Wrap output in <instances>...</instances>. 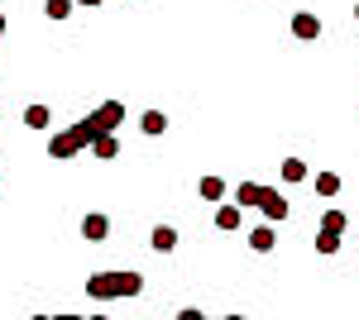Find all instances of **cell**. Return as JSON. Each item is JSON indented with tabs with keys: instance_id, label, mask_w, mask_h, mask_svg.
<instances>
[{
	"instance_id": "obj_8",
	"label": "cell",
	"mask_w": 359,
	"mask_h": 320,
	"mask_svg": "<svg viewBox=\"0 0 359 320\" xmlns=\"http://www.w3.org/2000/svg\"><path fill=\"white\" fill-rule=\"evenodd\" d=\"M264 191L269 187H259V182H240V187H235V206H240V211H245V206H259Z\"/></svg>"
},
{
	"instance_id": "obj_20",
	"label": "cell",
	"mask_w": 359,
	"mask_h": 320,
	"mask_svg": "<svg viewBox=\"0 0 359 320\" xmlns=\"http://www.w3.org/2000/svg\"><path fill=\"white\" fill-rule=\"evenodd\" d=\"M345 225H350V220H345V211H326V215H321V230H335V235H345Z\"/></svg>"
},
{
	"instance_id": "obj_14",
	"label": "cell",
	"mask_w": 359,
	"mask_h": 320,
	"mask_svg": "<svg viewBox=\"0 0 359 320\" xmlns=\"http://www.w3.org/2000/svg\"><path fill=\"white\" fill-rule=\"evenodd\" d=\"M139 130L149 134V139H158V134L168 130V115H163V110H144V120H139Z\"/></svg>"
},
{
	"instance_id": "obj_21",
	"label": "cell",
	"mask_w": 359,
	"mask_h": 320,
	"mask_svg": "<svg viewBox=\"0 0 359 320\" xmlns=\"http://www.w3.org/2000/svg\"><path fill=\"white\" fill-rule=\"evenodd\" d=\"M77 5H101V0H77Z\"/></svg>"
},
{
	"instance_id": "obj_7",
	"label": "cell",
	"mask_w": 359,
	"mask_h": 320,
	"mask_svg": "<svg viewBox=\"0 0 359 320\" xmlns=\"http://www.w3.org/2000/svg\"><path fill=\"white\" fill-rule=\"evenodd\" d=\"M273 244H278V230H273V225H259V230L249 235V249H254V253H273Z\"/></svg>"
},
{
	"instance_id": "obj_4",
	"label": "cell",
	"mask_w": 359,
	"mask_h": 320,
	"mask_svg": "<svg viewBox=\"0 0 359 320\" xmlns=\"http://www.w3.org/2000/svg\"><path fill=\"white\" fill-rule=\"evenodd\" d=\"M91 120H96L101 130H120V125H125V106H120V101H106V106L96 110Z\"/></svg>"
},
{
	"instance_id": "obj_23",
	"label": "cell",
	"mask_w": 359,
	"mask_h": 320,
	"mask_svg": "<svg viewBox=\"0 0 359 320\" xmlns=\"http://www.w3.org/2000/svg\"><path fill=\"white\" fill-rule=\"evenodd\" d=\"M355 20H359V5H355Z\"/></svg>"
},
{
	"instance_id": "obj_10",
	"label": "cell",
	"mask_w": 359,
	"mask_h": 320,
	"mask_svg": "<svg viewBox=\"0 0 359 320\" xmlns=\"http://www.w3.org/2000/svg\"><path fill=\"white\" fill-rule=\"evenodd\" d=\"M139 292H144L139 272H115V296H139Z\"/></svg>"
},
{
	"instance_id": "obj_19",
	"label": "cell",
	"mask_w": 359,
	"mask_h": 320,
	"mask_svg": "<svg viewBox=\"0 0 359 320\" xmlns=\"http://www.w3.org/2000/svg\"><path fill=\"white\" fill-rule=\"evenodd\" d=\"M302 177H306L302 158H283V182H302Z\"/></svg>"
},
{
	"instance_id": "obj_2",
	"label": "cell",
	"mask_w": 359,
	"mask_h": 320,
	"mask_svg": "<svg viewBox=\"0 0 359 320\" xmlns=\"http://www.w3.org/2000/svg\"><path fill=\"white\" fill-rule=\"evenodd\" d=\"M259 206H264V220H269V225H283V220H287V196H283V191L269 187Z\"/></svg>"
},
{
	"instance_id": "obj_11",
	"label": "cell",
	"mask_w": 359,
	"mask_h": 320,
	"mask_svg": "<svg viewBox=\"0 0 359 320\" xmlns=\"http://www.w3.org/2000/svg\"><path fill=\"white\" fill-rule=\"evenodd\" d=\"M216 225H221V230H240V225H245V211H240V206H230V201H221Z\"/></svg>"
},
{
	"instance_id": "obj_15",
	"label": "cell",
	"mask_w": 359,
	"mask_h": 320,
	"mask_svg": "<svg viewBox=\"0 0 359 320\" xmlns=\"http://www.w3.org/2000/svg\"><path fill=\"white\" fill-rule=\"evenodd\" d=\"M25 125H29V130H48V125H53V110H48V106H29L25 110Z\"/></svg>"
},
{
	"instance_id": "obj_16",
	"label": "cell",
	"mask_w": 359,
	"mask_h": 320,
	"mask_svg": "<svg viewBox=\"0 0 359 320\" xmlns=\"http://www.w3.org/2000/svg\"><path fill=\"white\" fill-rule=\"evenodd\" d=\"M196 191H201L206 201H216V206L225 201V182H221V177H201V187H196Z\"/></svg>"
},
{
	"instance_id": "obj_3",
	"label": "cell",
	"mask_w": 359,
	"mask_h": 320,
	"mask_svg": "<svg viewBox=\"0 0 359 320\" xmlns=\"http://www.w3.org/2000/svg\"><path fill=\"white\" fill-rule=\"evenodd\" d=\"M86 296L111 301V296H115V272H91V277H86Z\"/></svg>"
},
{
	"instance_id": "obj_12",
	"label": "cell",
	"mask_w": 359,
	"mask_h": 320,
	"mask_svg": "<svg viewBox=\"0 0 359 320\" xmlns=\"http://www.w3.org/2000/svg\"><path fill=\"white\" fill-rule=\"evenodd\" d=\"M340 244H345V235L321 230V235H316V253H321V258H335V253H340Z\"/></svg>"
},
{
	"instance_id": "obj_13",
	"label": "cell",
	"mask_w": 359,
	"mask_h": 320,
	"mask_svg": "<svg viewBox=\"0 0 359 320\" xmlns=\"http://www.w3.org/2000/svg\"><path fill=\"white\" fill-rule=\"evenodd\" d=\"M91 153H96V158H115V153H120V139H115V130H111V134H96V139H91Z\"/></svg>"
},
{
	"instance_id": "obj_18",
	"label": "cell",
	"mask_w": 359,
	"mask_h": 320,
	"mask_svg": "<svg viewBox=\"0 0 359 320\" xmlns=\"http://www.w3.org/2000/svg\"><path fill=\"white\" fill-rule=\"evenodd\" d=\"M72 5H77V0H48L43 10H48V20H53V25H62V20L72 15Z\"/></svg>"
},
{
	"instance_id": "obj_5",
	"label": "cell",
	"mask_w": 359,
	"mask_h": 320,
	"mask_svg": "<svg viewBox=\"0 0 359 320\" xmlns=\"http://www.w3.org/2000/svg\"><path fill=\"white\" fill-rule=\"evenodd\" d=\"M292 34H297L302 43H311V39H321V20L302 10V15H292Z\"/></svg>"
},
{
	"instance_id": "obj_1",
	"label": "cell",
	"mask_w": 359,
	"mask_h": 320,
	"mask_svg": "<svg viewBox=\"0 0 359 320\" xmlns=\"http://www.w3.org/2000/svg\"><path fill=\"white\" fill-rule=\"evenodd\" d=\"M82 148H91V144H86V139H82V130H77V125H72V130H62V134H53V139H48V158H57V162L77 158V153H82Z\"/></svg>"
},
{
	"instance_id": "obj_6",
	"label": "cell",
	"mask_w": 359,
	"mask_h": 320,
	"mask_svg": "<svg viewBox=\"0 0 359 320\" xmlns=\"http://www.w3.org/2000/svg\"><path fill=\"white\" fill-rule=\"evenodd\" d=\"M82 235H86V239H91V244H101V239H106V235H111V220H106V215H101V211H91V215H86V220H82Z\"/></svg>"
},
{
	"instance_id": "obj_17",
	"label": "cell",
	"mask_w": 359,
	"mask_h": 320,
	"mask_svg": "<svg viewBox=\"0 0 359 320\" xmlns=\"http://www.w3.org/2000/svg\"><path fill=\"white\" fill-rule=\"evenodd\" d=\"M316 196H340V172H321L316 177Z\"/></svg>"
},
{
	"instance_id": "obj_22",
	"label": "cell",
	"mask_w": 359,
	"mask_h": 320,
	"mask_svg": "<svg viewBox=\"0 0 359 320\" xmlns=\"http://www.w3.org/2000/svg\"><path fill=\"white\" fill-rule=\"evenodd\" d=\"M0 34H5V15H0Z\"/></svg>"
},
{
	"instance_id": "obj_9",
	"label": "cell",
	"mask_w": 359,
	"mask_h": 320,
	"mask_svg": "<svg viewBox=\"0 0 359 320\" xmlns=\"http://www.w3.org/2000/svg\"><path fill=\"white\" fill-rule=\"evenodd\" d=\"M149 244H154L158 253H172V249H177V230H172V225H154V235H149Z\"/></svg>"
}]
</instances>
